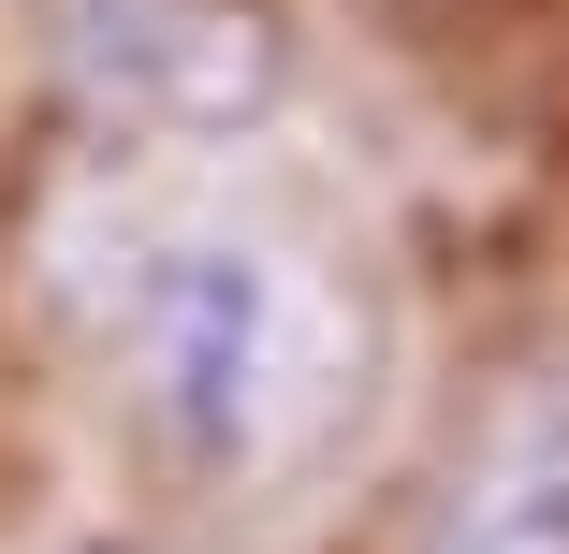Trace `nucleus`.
Wrapping results in <instances>:
<instances>
[{
    "mask_svg": "<svg viewBox=\"0 0 569 554\" xmlns=\"http://www.w3.org/2000/svg\"><path fill=\"white\" fill-rule=\"evenodd\" d=\"M59 73L132 132H249L278 102V16L263 0H73Z\"/></svg>",
    "mask_w": 569,
    "mask_h": 554,
    "instance_id": "obj_2",
    "label": "nucleus"
},
{
    "mask_svg": "<svg viewBox=\"0 0 569 554\" xmlns=\"http://www.w3.org/2000/svg\"><path fill=\"white\" fill-rule=\"evenodd\" d=\"M102 351L132 423L190 482H278L321 467L366 394V306L292 234L249 219H161L102 263Z\"/></svg>",
    "mask_w": 569,
    "mask_h": 554,
    "instance_id": "obj_1",
    "label": "nucleus"
},
{
    "mask_svg": "<svg viewBox=\"0 0 569 554\" xmlns=\"http://www.w3.org/2000/svg\"><path fill=\"white\" fill-rule=\"evenodd\" d=\"M423 554H569V394L497 409L468 453H452Z\"/></svg>",
    "mask_w": 569,
    "mask_h": 554,
    "instance_id": "obj_3",
    "label": "nucleus"
}]
</instances>
